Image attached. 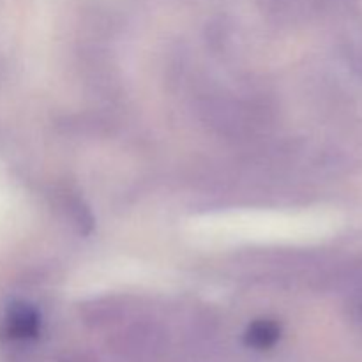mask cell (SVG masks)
I'll return each mask as SVG.
<instances>
[{
	"mask_svg": "<svg viewBox=\"0 0 362 362\" xmlns=\"http://www.w3.org/2000/svg\"><path fill=\"white\" fill-rule=\"evenodd\" d=\"M6 331L9 338L27 341L37 336L39 332V315L34 308L27 304H14L7 311Z\"/></svg>",
	"mask_w": 362,
	"mask_h": 362,
	"instance_id": "6da1fadb",
	"label": "cell"
},
{
	"mask_svg": "<svg viewBox=\"0 0 362 362\" xmlns=\"http://www.w3.org/2000/svg\"><path fill=\"white\" fill-rule=\"evenodd\" d=\"M279 334H281V331H279V327L274 324V322L262 320V322H257V324H253L250 329H247L246 341L247 345L253 346V349L265 350L276 345V341L279 339Z\"/></svg>",
	"mask_w": 362,
	"mask_h": 362,
	"instance_id": "7a4b0ae2",
	"label": "cell"
}]
</instances>
